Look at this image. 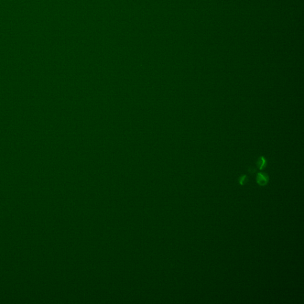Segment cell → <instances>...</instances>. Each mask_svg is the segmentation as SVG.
Segmentation results:
<instances>
[{"label":"cell","instance_id":"2","mask_svg":"<svg viewBox=\"0 0 304 304\" xmlns=\"http://www.w3.org/2000/svg\"><path fill=\"white\" fill-rule=\"evenodd\" d=\"M256 165H257V167L259 168V169H260V170L264 169L266 168V165H267V161H266V159L263 156L260 157L256 162Z\"/></svg>","mask_w":304,"mask_h":304},{"label":"cell","instance_id":"3","mask_svg":"<svg viewBox=\"0 0 304 304\" xmlns=\"http://www.w3.org/2000/svg\"><path fill=\"white\" fill-rule=\"evenodd\" d=\"M248 177L245 175H242L239 179V183L241 185H244L248 182Z\"/></svg>","mask_w":304,"mask_h":304},{"label":"cell","instance_id":"1","mask_svg":"<svg viewBox=\"0 0 304 304\" xmlns=\"http://www.w3.org/2000/svg\"><path fill=\"white\" fill-rule=\"evenodd\" d=\"M256 180L257 184L259 185L265 186L268 182L269 177H268V175L265 173L260 172V173H258L256 175Z\"/></svg>","mask_w":304,"mask_h":304}]
</instances>
